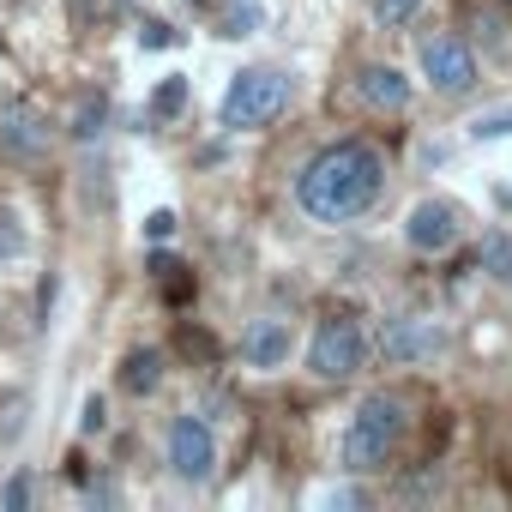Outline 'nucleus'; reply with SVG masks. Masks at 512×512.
Wrapping results in <instances>:
<instances>
[{"instance_id": "nucleus-1", "label": "nucleus", "mask_w": 512, "mask_h": 512, "mask_svg": "<svg viewBox=\"0 0 512 512\" xmlns=\"http://www.w3.org/2000/svg\"><path fill=\"white\" fill-rule=\"evenodd\" d=\"M380 193H386V157L368 139H338L296 175V205L314 223H356L362 211H374Z\"/></svg>"}, {"instance_id": "nucleus-2", "label": "nucleus", "mask_w": 512, "mask_h": 512, "mask_svg": "<svg viewBox=\"0 0 512 512\" xmlns=\"http://www.w3.org/2000/svg\"><path fill=\"white\" fill-rule=\"evenodd\" d=\"M404 434H410V410H404V398H386V392L362 398L356 416H350V428H344V470H356V476L386 470V464L398 458Z\"/></svg>"}, {"instance_id": "nucleus-3", "label": "nucleus", "mask_w": 512, "mask_h": 512, "mask_svg": "<svg viewBox=\"0 0 512 512\" xmlns=\"http://www.w3.org/2000/svg\"><path fill=\"white\" fill-rule=\"evenodd\" d=\"M284 109H290V73H278V67H247V73L229 79L217 121L229 133H253V127H272Z\"/></svg>"}, {"instance_id": "nucleus-4", "label": "nucleus", "mask_w": 512, "mask_h": 512, "mask_svg": "<svg viewBox=\"0 0 512 512\" xmlns=\"http://www.w3.org/2000/svg\"><path fill=\"white\" fill-rule=\"evenodd\" d=\"M362 368H368V332H362V320H350V314L320 320V332L308 344V374L314 380H356Z\"/></svg>"}, {"instance_id": "nucleus-5", "label": "nucleus", "mask_w": 512, "mask_h": 512, "mask_svg": "<svg viewBox=\"0 0 512 512\" xmlns=\"http://www.w3.org/2000/svg\"><path fill=\"white\" fill-rule=\"evenodd\" d=\"M163 452H169L175 482H187V488H205V482L217 476V434H211V422H205V416H193V410L169 422Z\"/></svg>"}, {"instance_id": "nucleus-6", "label": "nucleus", "mask_w": 512, "mask_h": 512, "mask_svg": "<svg viewBox=\"0 0 512 512\" xmlns=\"http://www.w3.org/2000/svg\"><path fill=\"white\" fill-rule=\"evenodd\" d=\"M440 350H446V326L428 320V314H398V320H386V332H380V356H386L392 368H422V362H434Z\"/></svg>"}, {"instance_id": "nucleus-7", "label": "nucleus", "mask_w": 512, "mask_h": 512, "mask_svg": "<svg viewBox=\"0 0 512 512\" xmlns=\"http://www.w3.org/2000/svg\"><path fill=\"white\" fill-rule=\"evenodd\" d=\"M416 61H422V79H428L440 97H464V91L476 85V55H470L458 37H422Z\"/></svg>"}, {"instance_id": "nucleus-8", "label": "nucleus", "mask_w": 512, "mask_h": 512, "mask_svg": "<svg viewBox=\"0 0 512 512\" xmlns=\"http://www.w3.org/2000/svg\"><path fill=\"white\" fill-rule=\"evenodd\" d=\"M49 139H55V127H49V115L37 103H7L0 109V157L37 163V157H49Z\"/></svg>"}, {"instance_id": "nucleus-9", "label": "nucleus", "mask_w": 512, "mask_h": 512, "mask_svg": "<svg viewBox=\"0 0 512 512\" xmlns=\"http://www.w3.org/2000/svg\"><path fill=\"white\" fill-rule=\"evenodd\" d=\"M458 235H464V211H458L452 199H422V205H410V217H404V241H410L416 253H452Z\"/></svg>"}, {"instance_id": "nucleus-10", "label": "nucleus", "mask_w": 512, "mask_h": 512, "mask_svg": "<svg viewBox=\"0 0 512 512\" xmlns=\"http://www.w3.org/2000/svg\"><path fill=\"white\" fill-rule=\"evenodd\" d=\"M290 350H296L290 320H278V314L247 320V332H241V368H253V374H278V368L290 362Z\"/></svg>"}, {"instance_id": "nucleus-11", "label": "nucleus", "mask_w": 512, "mask_h": 512, "mask_svg": "<svg viewBox=\"0 0 512 512\" xmlns=\"http://www.w3.org/2000/svg\"><path fill=\"white\" fill-rule=\"evenodd\" d=\"M356 97H362L374 115H404V109H410V79H404L398 67L374 61V67L356 73Z\"/></svg>"}, {"instance_id": "nucleus-12", "label": "nucleus", "mask_w": 512, "mask_h": 512, "mask_svg": "<svg viewBox=\"0 0 512 512\" xmlns=\"http://www.w3.org/2000/svg\"><path fill=\"white\" fill-rule=\"evenodd\" d=\"M157 386H163V350H133V356L121 362V392L151 398Z\"/></svg>"}, {"instance_id": "nucleus-13", "label": "nucleus", "mask_w": 512, "mask_h": 512, "mask_svg": "<svg viewBox=\"0 0 512 512\" xmlns=\"http://www.w3.org/2000/svg\"><path fill=\"white\" fill-rule=\"evenodd\" d=\"M145 272L157 278V290H163L169 302H187V296H193V272L175 260V253H163V247H157V253H145Z\"/></svg>"}, {"instance_id": "nucleus-14", "label": "nucleus", "mask_w": 512, "mask_h": 512, "mask_svg": "<svg viewBox=\"0 0 512 512\" xmlns=\"http://www.w3.org/2000/svg\"><path fill=\"white\" fill-rule=\"evenodd\" d=\"M181 109H187V79L181 73H169V79H157V91H151V127H169V121H181Z\"/></svg>"}, {"instance_id": "nucleus-15", "label": "nucleus", "mask_w": 512, "mask_h": 512, "mask_svg": "<svg viewBox=\"0 0 512 512\" xmlns=\"http://www.w3.org/2000/svg\"><path fill=\"white\" fill-rule=\"evenodd\" d=\"M476 260H482V272H488L494 284H512V235H506V229H488Z\"/></svg>"}, {"instance_id": "nucleus-16", "label": "nucleus", "mask_w": 512, "mask_h": 512, "mask_svg": "<svg viewBox=\"0 0 512 512\" xmlns=\"http://www.w3.org/2000/svg\"><path fill=\"white\" fill-rule=\"evenodd\" d=\"M260 31V0H229L217 13V37H253Z\"/></svg>"}, {"instance_id": "nucleus-17", "label": "nucleus", "mask_w": 512, "mask_h": 512, "mask_svg": "<svg viewBox=\"0 0 512 512\" xmlns=\"http://www.w3.org/2000/svg\"><path fill=\"white\" fill-rule=\"evenodd\" d=\"M103 121H109V97H85L79 115H73V139H79V145L103 139Z\"/></svg>"}, {"instance_id": "nucleus-18", "label": "nucleus", "mask_w": 512, "mask_h": 512, "mask_svg": "<svg viewBox=\"0 0 512 512\" xmlns=\"http://www.w3.org/2000/svg\"><path fill=\"white\" fill-rule=\"evenodd\" d=\"M25 247H31V241H25V223H19L13 211H0V266H7V260H19Z\"/></svg>"}, {"instance_id": "nucleus-19", "label": "nucleus", "mask_w": 512, "mask_h": 512, "mask_svg": "<svg viewBox=\"0 0 512 512\" xmlns=\"http://www.w3.org/2000/svg\"><path fill=\"white\" fill-rule=\"evenodd\" d=\"M470 139H512V109H488L470 121Z\"/></svg>"}, {"instance_id": "nucleus-20", "label": "nucleus", "mask_w": 512, "mask_h": 512, "mask_svg": "<svg viewBox=\"0 0 512 512\" xmlns=\"http://www.w3.org/2000/svg\"><path fill=\"white\" fill-rule=\"evenodd\" d=\"M416 7H422V0H374V19H380L386 31H398V25L416 19Z\"/></svg>"}, {"instance_id": "nucleus-21", "label": "nucleus", "mask_w": 512, "mask_h": 512, "mask_svg": "<svg viewBox=\"0 0 512 512\" xmlns=\"http://www.w3.org/2000/svg\"><path fill=\"white\" fill-rule=\"evenodd\" d=\"M0 506H7V512H25V506H31V470H13V476H7V488H0Z\"/></svg>"}, {"instance_id": "nucleus-22", "label": "nucleus", "mask_w": 512, "mask_h": 512, "mask_svg": "<svg viewBox=\"0 0 512 512\" xmlns=\"http://www.w3.org/2000/svg\"><path fill=\"white\" fill-rule=\"evenodd\" d=\"M103 428H109V404H103V392H91L79 404V434H103Z\"/></svg>"}, {"instance_id": "nucleus-23", "label": "nucleus", "mask_w": 512, "mask_h": 512, "mask_svg": "<svg viewBox=\"0 0 512 512\" xmlns=\"http://www.w3.org/2000/svg\"><path fill=\"white\" fill-rule=\"evenodd\" d=\"M169 43H175V31L163 19H139V49H169Z\"/></svg>"}, {"instance_id": "nucleus-24", "label": "nucleus", "mask_w": 512, "mask_h": 512, "mask_svg": "<svg viewBox=\"0 0 512 512\" xmlns=\"http://www.w3.org/2000/svg\"><path fill=\"white\" fill-rule=\"evenodd\" d=\"M175 235V211H151L145 217V241H169Z\"/></svg>"}, {"instance_id": "nucleus-25", "label": "nucleus", "mask_w": 512, "mask_h": 512, "mask_svg": "<svg viewBox=\"0 0 512 512\" xmlns=\"http://www.w3.org/2000/svg\"><path fill=\"white\" fill-rule=\"evenodd\" d=\"M181 350H187V356H211V338H205V332H193V326H187V332H181Z\"/></svg>"}, {"instance_id": "nucleus-26", "label": "nucleus", "mask_w": 512, "mask_h": 512, "mask_svg": "<svg viewBox=\"0 0 512 512\" xmlns=\"http://www.w3.org/2000/svg\"><path fill=\"white\" fill-rule=\"evenodd\" d=\"M85 500H91V506H115L121 494H115V482H91V488H85Z\"/></svg>"}, {"instance_id": "nucleus-27", "label": "nucleus", "mask_w": 512, "mask_h": 512, "mask_svg": "<svg viewBox=\"0 0 512 512\" xmlns=\"http://www.w3.org/2000/svg\"><path fill=\"white\" fill-rule=\"evenodd\" d=\"M326 506H368V494H362V488H332Z\"/></svg>"}, {"instance_id": "nucleus-28", "label": "nucleus", "mask_w": 512, "mask_h": 512, "mask_svg": "<svg viewBox=\"0 0 512 512\" xmlns=\"http://www.w3.org/2000/svg\"><path fill=\"white\" fill-rule=\"evenodd\" d=\"M49 308H55V278H43V290H37V314L49 320Z\"/></svg>"}]
</instances>
